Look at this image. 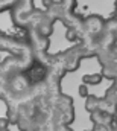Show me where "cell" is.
<instances>
[{
    "label": "cell",
    "mask_w": 117,
    "mask_h": 131,
    "mask_svg": "<svg viewBox=\"0 0 117 131\" xmlns=\"http://www.w3.org/2000/svg\"><path fill=\"white\" fill-rule=\"evenodd\" d=\"M73 8L75 0H18L11 9V17L15 26L28 31L33 52H44L55 20H62L81 34L82 21L73 23Z\"/></svg>",
    "instance_id": "cell-1"
},
{
    "label": "cell",
    "mask_w": 117,
    "mask_h": 131,
    "mask_svg": "<svg viewBox=\"0 0 117 131\" xmlns=\"http://www.w3.org/2000/svg\"><path fill=\"white\" fill-rule=\"evenodd\" d=\"M17 2L18 0H0V12L8 11V9H12Z\"/></svg>",
    "instance_id": "cell-2"
},
{
    "label": "cell",
    "mask_w": 117,
    "mask_h": 131,
    "mask_svg": "<svg viewBox=\"0 0 117 131\" xmlns=\"http://www.w3.org/2000/svg\"><path fill=\"white\" fill-rule=\"evenodd\" d=\"M114 8H116V12H117V0L114 2Z\"/></svg>",
    "instance_id": "cell-3"
}]
</instances>
